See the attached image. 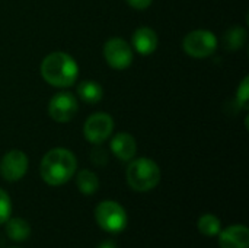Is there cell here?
<instances>
[{"label":"cell","mask_w":249,"mask_h":248,"mask_svg":"<svg viewBox=\"0 0 249 248\" xmlns=\"http://www.w3.org/2000/svg\"><path fill=\"white\" fill-rule=\"evenodd\" d=\"M77 168L76 156L64 148L48 151L39 165V174L48 186L66 184Z\"/></svg>","instance_id":"6da1fadb"},{"label":"cell","mask_w":249,"mask_h":248,"mask_svg":"<svg viewBox=\"0 0 249 248\" xmlns=\"http://www.w3.org/2000/svg\"><path fill=\"white\" fill-rule=\"evenodd\" d=\"M41 75L45 82L57 88H69L77 80L79 67L74 58L57 51L48 54L41 63Z\"/></svg>","instance_id":"7a4b0ae2"},{"label":"cell","mask_w":249,"mask_h":248,"mask_svg":"<svg viewBox=\"0 0 249 248\" xmlns=\"http://www.w3.org/2000/svg\"><path fill=\"white\" fill-rule=\"evenodd\" d=\"M160 181L159 165L149 158H139L127 168V183L136 191H149Z\"/></svg>","instance_id":"3957f363"},{"label":"cell","mask_w":249,"mask_h":248,"mask_svg":"<svg viewBox=\"0 0 249 248\" xmlns=\"http://www.w3.org/2000/svg\"><path fill=\"white\" fill-rule=\"evenodd\" d=\"M95 219L104 231L111 234L123 232L127 227V213L124 208L112 200H104L96 206Z\"/></svg>","instance_id":"277c9868"},{"label":"cell","mask_w":249,"mask_h":248,"mask_svg":"<svg viewBox=\"0 0 249 248\" xmlns=\"http://www.w3.org/2000/svg\"><path fill=\"white\" fill-rule=\"evenodd\" d=\"M182 47L188 56L194 58H204L216 51L217 38L207 29H196L184 37Z\"/></svg>","instance_id":"5b68a950"},{"label":"cell","mask_w":249,"mask_h":248,"mask_svg":"<svg viewBox=\"0 0 249 248\" xmlns=\"http://www.w3.org/2000/svg\"><path fill=\"white\" fill-rule=\"evenodd\" d=\"M104 56L107 63L115 70H124L133 63V50L123 38H111L104 45Z\"/></svg>","instance_id":"8992f818"},{"label":"cell","mask_w":249,"mask_h":248,"mask_svg":"<svg viewBox=\"0 0 249 248\" xmlns=\"http://www.w3.org/2000/svg\"><path fill=\"white\" fill-rule=\"evenodd\" d=\"M112 130H114V120L109 114L105 113L92 114L83 126L85 137L95 145L105 142L111 136Z\"/></svg>","instance_id":"52a82bcc"},{"label":"cell","mask_w":249,"mask_h":248,"mask_svg":"<svg viewBox=\"0 0 249 248\" xmlns=\"http://www.w3.org/2000/svg\"><path fill=\"white\" fill-rule=\"evenodd\" d=\"M79 110L77 99L70 92H58L48 102V114L57 123L70 121Z\"/></svg>","instance_id":"ba28073f"},{"label":"cell","mask_w":249,"mask_h":248,"mask_svg":"<svg viewBox=\"0 0 249 248\" xmlns=\"http://www.w3.org/2000/svg\"><path fill=\"white\" fill-rule=\"evenodd\" d=\"M28 156L19 151V149H13L9 151L0 161V175L3 180L9 181V183H15L19 181L28 171Z\"/></svg>","instance_id":"9c48e42d"},{"label":"cell","mask_w":249,"mask_h":248,"mask_svg":"<svg viewBox=\"0 0 249 248\" xmlns=\"http://www.w3.org/2000/svg\"><path fill=\"white\" fill-rule=\"evenodd\" d=\"M220 248H248L249 229L245 225H232L219 234Z\"/></svg>","instance_id":"30bf717a"},{"label":"cell","mask_w":249,"mask_h":248,"mask_svg":"<svg viewBox=\"0 0 249 248\" xmlns=\"http://www.w3.org/2000/svg\"><path fill=\"white\" fill-rule=\"evenodd\" d=\"M131 39H133V47L136 48V51L143 56H149L158 48V35L152 28L142 26L136 29Z\"/></svg>","instance_id":"8fae6325"},{"label":"cell","mask_w":249,"mask_h":248,"mask_svg":"<svg viewBox=\"0 0 249 248\" xmlns=\"http://www.w3.org/2000/svg\"><path fill=\"white\" fill-rule=\"evenodd\" d=\"M111 151L112 153L121 161H130L136 155L137 145L131 134L128 133H118L111 140Z\"/></svg>","instance_id":"7c38bea8"},{"label":"cell","mask_w":249,"mask_h":248,"mask_svg":"<svg viewBox=\"0 0 249 248\" xmlns=\"http://www.w3.org/2000/svg\"><path fill=\"white\" fill-rule=\"evenodd\" d=\"M6 234L12 241L22 243L29 238L31 227L22 218H9L6 221Z\"/></svg>","instance_id":"4fadbf2b"},{"label":"cell","mask_w":249,"mask_h":248,"mask_svg":"<svg viewBox=\"0 0 249 248\" xmlns=\"http://www.w3.org/2000/svg\"><path fill=\"white\" fill-rule=\"evenodd\" d=\"M77 95L83 102L88 104H96L102 99L104 96V89L98 82L93 80H85L79 83L77 86Z\"/></svg>","instance_id":"5bb4252c"},{"label":"cell","mask_w":249,"mask_h":248,"mask_svg":"<svg viewBox=\"0 0 249 248\" xmlns=\"http://www.w3.org/2000/svg\"><path fill=\"white\" fill-rule=\"evenodd\" d=\"M247 37H248V34H247V31L242 26L229 28L223 34V45L229 51L241 50L245 45V42H247Z\"/></svg>","instance_id":"9a60e30c"},{"label":"cell","mask_w":249,"mask_h":248,"mask_svg":"<svg viewBox=\"0 0 249 248\" xmlns=\"http://www.w3.org/2000/svg\"><path fill=\"white\" fill-rule=\"evenodd\" d=\"M76 183L77 187L80 190V193H83L85 196H92L98 189H99V180L98 175L89 170H83L77 174L76 177Z\"/></svg>","instance_id":"2e32d148"},{"label":"cell","mask_w":249,"mask_h":248,"mask_svg":"<svg viewBox=\"0 0 249 248\" xmlns=\"http://www.w3.org/2000/svg\"><path fill=\"white\" fill-rule=\"evenodd\" d=\"M197 228H198L200 234H203L206 237H214L222 231V224L217 216H214L212 213H206L198 219Z\"/></svg>","instance_id":"e0dca14e"},{"label":"cell","mask_w":249,"mask_h":248,"mask_svg":"<svg viewBox=\"0 0 249 248\" xmlns=\"http://www.w3.org/2000/svg\"><path fill=\"white\" fill-rule=\"evenodd\" d=\"M12 215V202L9 194L0 189V225L6 224V221Z\"/></svg>","instance_id":"ac0fdd59"},{"label":"cell","mask_w":249,"mask_h":248,"mask_svg":"<svg viewBox=\"0 0 249 248\" xmlns=\"http://www.w3.org/2000/svg\"><path fill=\"white\" fill-rule=\"evenodd\" d=\"M236 99H238V104L239 107L242 108H247L248 105V99H249V77L247 76L242 83L239 85L238 91H236Z\"/></svg>","instance_id":"d6986e66"},{"label":"cell","mask_w":249,"mask_h":248,"mask_svg":"<svg viewBox=\"0 0 249 248\" xmlns=\"http://www.w3.org/2000/svg\"><path fill=\"white\" fill-rule=\"evenodd\" d=\"M131 7L137 9V10H143L147 9L152 4V0H125Z\"/></svg>","instance_id":"ffe728a7"},{"label":"cell","mask_w":249,"mask_h":248,"mask_svg":"<svg viewBox=\"0 0 249 248\" xmlns=\"http://www.w3.org/2000/svg\"><path fill=\"white\" fill-rule=\"evenodd\" d=\"M96 248H117V246H115V243H114V241L107 240V241L101 243V244H99Z\"/></svg>","instance_id":"44dd1931"},{"label":"cell","mask_w":249,"mask_h":248,"mask_svg":"<svg viewBox=\"0 0 249 248\" xmlns=\"http://www.w3.org/2000/svg\"><path fill=\"white\" fill-rule=\"evenodd\" d=\"M1 246H3V240L0 238V247H1Z\"/></svg>","instance_id":"7402d4cb"}]
</instances>
